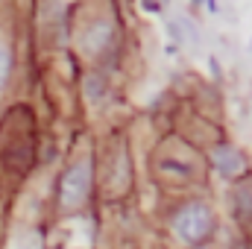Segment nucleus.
<instances>
[{"label": "nucleus", "instance_id": "obj_1", "mask_svg": "<svg viewBox=\"0 0 252 249\" xmlns=\"http://www.w3.org/2000/svg\"><path fill=\"white\" fill-rule=\"evenodd\" d=\"M211 229H214V217H211V208L202 205V202H188L173 217V232L188 247H199L211 235Z\"/></svg>", "mask_w": 252, "mask_h": 249}, {"label": "nucleus", "instance_id": "obj_2", "mask_svg": "<svg viewBox=\"0 0 252 249\" xmlns=\"http://www.w3.org/2000/svg\"><path fill=\"white\" fill-rule=\"evenodd\" d=\"M91 179H94V164L91 158H82L76 164H70L62 173V182H59V202L62 208H79L88 193H91Z\"/></svg>", "mask_w": 252, "mask_h": 249}, {"label": "nucleus", "instance_id": "obj_3", "mask_svg": "<svg viewBox=\"0 0 252 249\" xmlns=\"http://www.w3.org/2000/svg\"><path fill=\"white\" fill-rule=\"evenodd\" d=\"M211 164H214V170H217L220 176H226V179H238V176L247 173V158H244V153H241L238 147H232V144L214 147V150H211Z\"/></svg>", "mask_w": 252, "mask_h": 249}, {"label": "nucleus", "instance_id": "obj_4", "mask_svg": "<svg viewBox=\"0 0 252 249\" xmlns=\"http://www.w3.org/2000/svg\"><path fill=\"white\" fill-rule=\"evenodd\" d=\"M112 35H115V30H112L109 21H97V24H91V30L85 32V50H88V53H100V50H106V47L112 44Z\"/></svg>", "mask_w": 252, "mask_h": 249}, {"label": "nucleus", "instance_id": "obj_5", "mask_svg": "<svg viewBox=\"0 0 252 249\" xmlns=\"http://www.w3.org/2000/svg\"><path fill=\"white\" fill-rule=\"evenodd\" d=\"M235 217L244 226L252 223V182H241L235 187Z\"/></svg>", "mask_w": 252, "mask_h": 249}, {"label": "nucleus", "instance_id": "obj_6", "mask_svg": "<svg viewBox=\"0 0 252 249\" xmlns=\"http://www.w3.org/2000/svg\"><path fill=\"white\" fill-rule=\"evenodd\" d=\"M103 94H106V82H103V76H100V73L85 76V97H88L91 103H100Z\"/></svg>", "mask_w": 252, "mask_h": 249}, {"label": "nucleus", "instance_id": "obj_7", "mask_svg": "<svg viewBox=\"0 0 252 249\" xmlns=\"http://www.w3.org/2000/svg\"><path fill=\"white\" fill-rule=\"evenodd\" d=\"M158 170H161L164 176H176V179H188L190 176V167L188 164H182V161H161Z\"/></svg>", "mask_w": 252, "mask_h": 249}, {"label": "nucleus", "instance_id": "obj_8", "mask_svg": "<svg viewBox=\"0 0 252 249\" xmlns=\"http://www.w3.org/2000/svg\"><path fill=\"white\" fill-rule=\"evenodd\" d=\"M9 73H12V53H9V47L0 41V88L6 85Z\"/></svg>", "mask_w": 252, "mask_h": 249}, {"label": "nucleus", "instance_id": "obj_9", "mask_svg": "<svg viewBox=\"0 0 252 249\" xmlns=\"http://www.w3.org/2000/svg\"><path fill=\"white\" fill-rule=\"evenodd\" d=\"M144 9H147V12H161V3H156V0H144Z\"/></svg>", "mask_w": 252, "mask_h": 249}, {"label": "nucleus", "instance_id": "obj_10", "mask_svg": "<svg viewBox=\"0 0 252 249\" xmlns=\"http://www.w3.org/2000/svg\"><path fill=\"white\" fill-rule=\"evenodd\" d=\"M202 6H205L211 15H217V0H202Z\"/></svg>", "mask_w": 252, "mask_h": 249}, {"label": "nucleus", "instance_id": "obj_11", "mask_svg": "<svg viewBox=\"0 0 252 249\" xmlns=\"http://www.w3.org/2000/svg\"><path fill=\"white\" fill-rule=\"evenodd\" d=\"M193 3H202V0H193Z\"/></svg>", "mask_w": 252, "mask_h": 249}]
</instances>
